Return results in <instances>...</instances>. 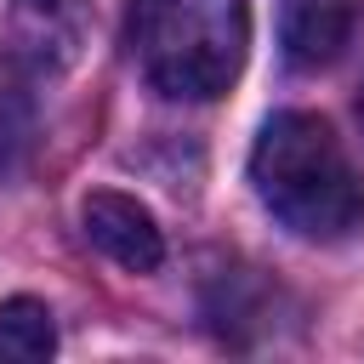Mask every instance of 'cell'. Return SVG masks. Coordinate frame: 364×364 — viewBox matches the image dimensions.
Segmentation results:
<instances>
[{
	"mask_svg": "<svg viewBox=\"0 0 364 364\" xmlns=\"http://www.w3.org/2000/svg\"><path fill=\"white\" fill-rule=\"evenodd\" d=\"M262 205L301 239H347L364 228V176L318 114H273L250 148Z\"/></svg>",
	"mask_w": 364,
	"mask_h": 364,
	"instance_id": "6da1fadb",
	"label": "cell"
},
{
	"mask_svg": "<svg viewBox=\"0 0 364 364\" xmlns=\"http://www.w3.org/2000/svg\"><path fill=\"white\" fill-rule=\"evenodd\" d=\"M250 46L245 0H136L131 11V51L154 91L205 102L222 97Z\"/></svg>",
	"mask_w": 364,
	"mask_h": 364,
	"instance_id": "7a4b0ae2",
	"label": "cell"
},
{
	"mask_svg": "<svg viewBox=\"0 0 364 364\" xmlns=\"http://www.w3.org/2000/svg\"><path fill=\"white\" fill-rule=\"evenodd\" d=\"M80 228H85V239H91L108 262H119L125 273H154V267L165 262L159 222H154L148 205H136L131 193H114V188L85 193V205H80Z\"/></svg>",
	"mask_w": 364,
	"mask_h": 364,
	"instance_id": "3957f363",
	"label": "cell"
},
{
	"mask_svg": "<svg viewBox=\"0 0 364 364\" xmlns=\"http://www.w3.org/2000/svg\"><path fill=\"white\" fill-rule=\"evenodd\" d=\"M358 0H279V46L296 68H324L347 51Z\"/></svg>",
	"mask_w": 364,
	"mask_h": 364,
	"instance_id": "277c9868",
	"label": "cell"
},
{
	"mask_svg": "<svg viewBox=\"0 0 364 364\" xmlns=\"http://www.w3.org/2000/svg\"><path fill=\"white\" fill-rule=\"evenodd\" d=\"M17 34H23L28 57L68 63L74 46H80V34H85L80 0H17Z\"/></svg>",
	"mask_w": 364,
	"mask_h": 364,
	"instance_id": "5b68a950",
	"label": "cell"
},
{
	"mask_svg": "<svg viewBox=\"0 0 364 364\" xmlns=\"http://www.w3.org/2000/svg\"><path fill=\"white\" fill-rule=\"evenodd\" d=\"M34 154V91L23 68L0 51V176H17Z\"/></svg>",
	"mask_w": 364,
	"mask_h": 364,
	"instance_id": "8992f818",
	"label": "cell"
},
{
	"mask_svg": "<svg viewBox=\"0 0 364 364\" xmlns=\"http://www.w3.org/2000/svg\"><path fill=\"white\" fill-rule=\"evenodd\" d=\"M57 347V324L46 313V301L34 296H17V301H0V358H51Z\"/></svg>",
	"mask_w": 364,
	"mask_h": 364,
	"instance_id": "52a82bcc",
	"label": "cell"
},
{
	"mask_svg": "<svg viewBox=\"0 0 364 364\" xmlns=\"http://www.w3.org/2000/svg\"><path fill=\"white\" fill-rule=\"evenodd\" d=\"M358 119H364V91H358Z\"/></svg>",
	"mask_w": 364,
	"mask_h": 364,
	"instance_id": "ba28073f",
	"label": "cell"
}]
</instances>
